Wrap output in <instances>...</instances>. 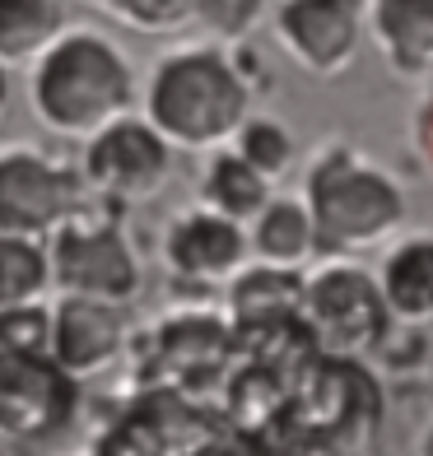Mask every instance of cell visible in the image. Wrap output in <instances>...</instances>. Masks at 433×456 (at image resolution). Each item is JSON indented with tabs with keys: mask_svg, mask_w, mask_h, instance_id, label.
Segmentation results:
<instances>
[{
	"mask_svg": "<svg viewBox=\"0 0 433 456\" xmlns=\"http://www.w3.org/2000/svg\"><path fill=\"white\" fill-rule=\"evenodd\" d=\"M368 43L396 79L433 75V0H368Z\"/></svg>",
	"mask_w": 433,
	"mask_h": 456,
	"instance_id": "7c38bea8",
	"label": "cell"
},
{
	"mask_svg": "<svg viewBox=\"0 0 433 456\" xmlns=\"http://www.w3.org/2000/svg\"><path fill=\"white\" fill-rule=\"evenodd\" d=\"M303 200L317 224L322 256H364L405 233L410 191L405 182L368 159L349 140H326L303 168Z\"/></svg>",
	"mask_w": 433,
	"mask_h": 456,
	"instance_id": "7a4b0ae2",
	"label": "cell"
},
{
	"mask_svg": "<svg viewBox=\"0 0 433 456\" xmlns=\"http://www.w3.org/2000/svg\"><path fill=\"white\" fill-rule=\"evenodd\" d=\"M5 112H10V66L0 61V121H5Z\"/></svg>",
	"mask_w": 433,
	"mask_h": 456,
	"instance_id": "cb8c5ba5",
	"label": "cell"
},
{
	"mask_svg": "<svg viewBox=\"0 0 433 456\" xmlns=\"http://www.w3.org/2000/svg\"><path fill=\"white\" fill-rule=\"evenodd\" d=\"M66 28V0H0V61L33 66Z\"/></svg>",
	"mask_w": 433,
	"mask_h": 456,
	"instance_id": "e0dca14e",
	"label": "cell"
},
{
	"mask_svg": "<svg viewBox=\"0 0 433 456\" xmlns=\"http://www.w3.org/2000/svg\"><path fill=\"white\" fill-rule=\"evenodd\" d=\"M247 238H252V261L294 265V271H303L307 261L322 256L317 224H313V210H307L303 191L298 196H271L266 210L247 224Z\"/></svg>",
	"mask_w": 433,
	"mask_h": 456,
	"instance_id": "9a60e30c",
	"label": "cell"
},
{
	"mask_svg": "<svg viewBox=\"0 0 433 456\" xmlns=\"http://www.w3.org/2000/svg\"><path fill=\"white\" fill-rule=\"evenodd\" d=\"M303 289H307V275L294 271V265L247 261L229 280L233 330H266V326L298 322L303 317Z\"/></svg>",
	"mask_w": 433,
	"mask_h": 456,
	"instance_id": "5bb4252c",
	"label": "cell"
},
{
	"mask_svg": "<svg viewBox=\"0 0 433 456\" xmlns=\"http://www.w3.org/2000/svg\"><path fill=\"white\" fill-rule=\"evenodd\" d=\"M257 85L229 43H187L154 61L140 89V112L187 154H210L229 144L252 117Z\"/></svg>",
	"mask_w": 433,
	"mask_h": 456,
	"instance_id": "6da1fadb",
	"label": "cell"
},
{
	"mask_svg": "<svg viewBox=\"0 0 433 456\" xmlns=\"http://www.w3.org/2000/svg\"><path fill=\"white\" fill-rule=\"evenodd\" d=\"M229 144H233L247 163H252V168H261L271 182H284L289 168L298 163V140H294V131H289L280 117H271V112H252V117L238 126V135H233Z\"/></svg>",
	"mask_w": 433,
	"mask_h": 456,
	"instance_id": "d6986e66",
	"label": "cell"
},
{
	"mask_svg": "<svg viewBox=\"0 0 433 456\" xmlns=\"http://www.w3.org/2000/svg\"><path fill=\"white\" fill-rule=\"evenodd\" d=\"M79 378L52 354H10L0 349V452L43 447L75 424Z\"/></svg>",
	"mask_w": 433,
	"mask_h": 456,
	"instance_id": "52a82bcc",
	"label": "cell"
},
{
	"mask_svg": "<svg viewBox=\"0 0 433 456\" xmlns=\"http://www.w3.org/2000/svg\"><path fill=\"white\" fill-rule=\"evenodd\" d=\"M378 284L401 326H433V228H410L382 247Z\"/></svg>",
	"mask_w": 433,
	"mask_h": 456,
	"instance_id": "4fadbf2b",
	"label": "cell"
},
{
	"mask_svg": "<svg viewBox=\"0 0 433 456\" xmlns=\"http://www.w3.org/2000/svg\"><path fill=\"white\" fill-rule=\"evenodd\" d=\"M29 70L33 112L61 140L85 144L117 117L135 112V70L127 52L98 28H66Z\"/></svg>",
	"mask_w": 433,
	"mask_h": 456,
	"instance_id": "3957f363",
	"label": "cell"
},
{
	"mask_svg": "<svg viewBox=\"0 0 433 456\" xmlns=\"http://www.w3.org/2000/svg\"><path fill=\"white\" fill-rule=\"evenodd\" d=\"M280 52L313 79H336L368 43V0H271Z\"/></svg>",
	"mask_w": 433,
	"mask_h": 456,
	"instance_id": "9c48e42d",
	"label": "cell"
},
{
	"mask_svg": "<svg viewBox=\"0 0 433 456\" xmlns=\"http://www.w3.org/2000/svg\"><path fill=\"white\" fill-rule=\"evenodd\" d=\"M177 144L144 112H127L85 140L79 173L102 205H144L173 182Z\"/></svg>",
	"mask_w": 433,
	"mask_h": 456,
	"instance_id": "8992f818",
	"label": "cell"
},
{
	"mask_svg": "<svg viewBox=\"0 0 433 456\" xmlns=\"http://www.w3.org/2000/svg\"><path fill=\"white\" fill-rule=\"evenodd\" d=\"M47 252H52L56 294H85V298H108L131 307L144 289L140 252L112 215L79 210L47 238Z\"/></svg>",
	"mask_w": 433,
	"mask_h": 456,
	"instance_id": "5b68a950",
	"label": "cell"
},
{
	"mask_svg": "<svg viewBox=\"0 0 433 456\" xmlns=\"http://www.w3.org/2000/svg\"><path fill=\"white\" fill-rule=\"evenodd\" d=\"M89 182L79 168L61 163L33 144L0 150V228L29 238H52L66 219L89 210Z\"/></svg>",
	"mask_w": 433,
	"mask_h": 456,
	"instance_id": "ba28073f",
	"label": "cell"
},
{
	"mask_svg": "<svg viewBox=\"0 0 433 456\" xmlns=\"http://www.w3.org/2000/svg\"><path fill=\"white\" fill-rule=\"evenodd\" d=\"M131 340L127 307L108 298H85V294H61L52 307V359L70 378L89 382L108 372Z\"/></svg>",
	"mask_w": 433,
	"mask_h": 456,
	"instance_id": "8fae6325",
	"label": "cell"
},
{
	"mask_svg": "<svg viewBox=\"0 0 433 456\" xmlns=\"http://www.w3.org/2000/svg\"><path fill=\"white\" fill-rule=\"evenodd\" d=\"M271 196H275V182L261 168H252L233 144H219V150L205 154V168H200V182H196L200 205H210V210L229 215V219L252 224Z\"/></svg>",
	"mask_w": 433,
	"mask_h": 456,
	"instance_id": "2e32d148",
	"label": "cell"
},
{
	"mask_svg": "<svg viewBox=\"0 0 433 456\" xmlns=\"http://www.w3.org/2000/svg\"><path fill=\"white\" fill-rule=\"evenodd\" d=\"M266 19H271V0H196L192 5V24L229 47L247 43Z\"/></svg>",
	"mask_w": 433,
	"mask_h": 456,
	"instance_id": "ffe728a7",
	"label": "cell"
},
{
	"mask_svg": "<svg viewBox=\"0 0 433 456\" xmlns=\"http://www.w3.org/2000/svg\"><path fill=\"white\" fill-rule=\"evenodd\" d=\"M303 326L307 340L326 359H368L391 340V307L382 298L378 271L355 256H326L303 289Z\"/></svg>",
	"mask_w": 433,
	"mask_h": 456,
	"instance_id": "277c9868",
	"label": "cell"
},
{
	"mask_svg": "<svg viewBox=\"0 0 433 456\" xmlns=\"http://www.w3.org/2000/svg\"><path fill=\"white\" fill-rule=\"evenodd\" d=\"M0 349H10V354H52V307L43 298L0 307Z\"/></svg>",
	"mask_w": 433,
	"mask_h": 456,
	"instance_id": "7402d4cb",
	"label": "cell"
},
{
	"mask_svg": "<svg viewBox=\"0 0 433 456\" xmlns=\"http://www.w3.org/2000/svg\"><path fill=\"white\" fill-rule=\"evenodd\" d=\"M415 447H420V452H429V456H433V419H429V428H424V438H420V443H415Z\"/></svg>",
	"mask_w": 433,
	"mask_h": 456,
	"instance_id": "d4e9b609",
	"label": "cell"
},
{
	"mask_svg": "<svg viewBox=\"0 0 433 456\" xmlns=\"http://www.w3.org/2000/svg\"><path fill=\"white\" fill-rule=\"evenodd\" d=\"M85 5L121 19V24L135 28V33L163 37V33H177V28L192 24V5H196V0H85Z\"/></svg>",
	"mask_w": 433,
	"mask_h": 456,
	"instance_id": "44dd1931",
	"label": "cell"
},
{
	"mask_svg": "<svg viewBox=\"0 0 433 456\" xmlns=\"http://www.w3.org/2000/svg\"><path fill=\"white\" fill-rule=\"evenodd\" d=\"M410 154L420 159L424 177L433 182V75L424 79L415 108H410Z\"/></svg>",
	"mask_w": 433,
	"mask_h": 456,
	"instance_id": "603a6c76",
	"label": "cell"
},
{
	"mask_svg": "<svg viewBox=\"0 0 433 456\" xmlns=\"http://www.w3.org/2000/svg\"><path fill=\"white\" fill-rule=\"evenodd\" d=\"M252 261V238L247 224L210 210V205H192L168 219L163 228V265L168 275L182 284H200V289H229V280Z\"/></svg>",
	"mask_w": 433,
	"mask_h": 456,
	"instance_id": "30bf717a",
	"label": "cell"
},
{
	"mask_svg": "<svg viewBox=\"0 0 433 456\" xmlns=\"http://www.w3.org/2000/svg\"><path fill=\"white\" fill-rule=\"evenodd\" d=\"M52 289V252L47 238L0 228V307L37 303Z\"/></svg>",
	"mask_w": 433,
	"mask_h": 456,
	"instance_id": "ac0fdd59",
	"label": "cell"
}]
</instances>
